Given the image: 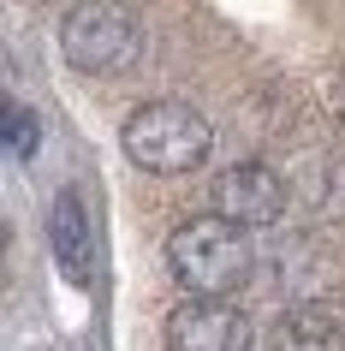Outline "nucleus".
Masks as SVG:
<instances>
[{"label": "nucleus", "instance_id": "obj_2", "mask_svg": "<svg viewBox=\"0 0 345 351\" xmlns=\"http://www.w3.org/2000/svg\"><path fill=\"white\" fill-rule=\"evenodd\" d=\"M131 167L143 173H161V179H179V173H197L215 149V131L191 101H143V108L126 119L119 131Z\"/></svg>", "mask_w": 345, "mask_h": 351}, {"label": "nucleus", "instance_id": "obj_6", "mask_svg": "<svg viewBox=\"0 0 345 351\" xmlns=\"http://www.w3.org/2000/svg\"><path fill=\"white\" fill-rule=\"evenodd\" d=\"M48 244H54V262L66 280H90V215L78 203V191H60L54 215H48Z\"/></svg>", "mask_w": 345, "mask_h": 351}, {"label": "nucleus", "instance_id": "obj_3", "mask_svg": "<svg viewBox=\"0 0 345 351\" xmlns=\"http://www.w3.org/2000/svg\"><path fill=\"white\" fill-rule=\"evenodd\" d=\"M60 54L84 77H113L143 54V24L126 0H78L60 24Z\"/></svg>", "mask_w": 345, "mask_h": 351}, {"label": "nucleus", "instance_id": "obj_8", "mask_svg": "<svg viewBox=\"0 0 345 351\" xmlns=\"http://www.w3.org/2000/svg\"><path fill=\"white\" fill-rule=\"evenodd\" d=\"M6 143H12V155H36V113L30 108L6 113Z\"/></svg>", "mask_w": 345, "mask_h": 351}, {"label": "nucleus", "instance_id": "obj_1", "mask_svg": "<svg viewBox=\"0 0 345 351\" xmlns=\"http://www.w3.org/2000/svg\"><path fill=\"white\" fill-rule=\"evenodd\" d=\"M167 268L185 298H226L250 274V232L226 215H191L167 239Z\"/></svg>", "mask_w": 345, "mask_h": 351}, {"label": "nucleus", "instance_id": "obj_4", "mask_svg": "<svg viewBox=\"0 0 345 351\" xmlns=\"http://www.w3.org/2000/svg\"><path fill=\"white\" fill-rule=\"evenodd\" d=\"M167 351H250V322L226 298H185L167 315Z\"/></svg>", "mask_w": 345, "mask_h": 351}, {"label": "nucleus", "instance_id": "obj_5", "mask_svg": "<svg viewBox=\"0 0 345 351\" xmlns=\"http://www.w3.org/2000/svg\"><path fill=\"white\" fill-rule=\"evenodd\" d=\"M215 215L238 226H274L286 215V179L262 161H238L215 179Z\"/></svg>", "mask_w": 345, "mask_h": 351}, {"label": "nucleus", "instance_id": "obj_7", "mask_svg": "<svg viewBox=\"0 0 345 351\" xmlns=\"http://www.w3.org/2000/svg\"><path fill=\"white\" fill-rule=\"evenodd\" d=\"M274 351H345V322L333 310L298 304V310L280 315V328H274Z\"/></svg>", "mask_w": 345, "mask_h": 351}]
</instances>
